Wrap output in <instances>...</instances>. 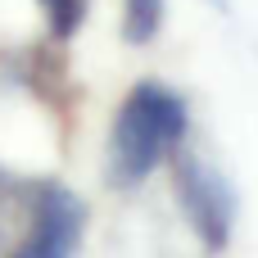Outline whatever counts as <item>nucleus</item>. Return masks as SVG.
Wrapping results in <instances>:
<instances>
[{
  "instance_id": "1",
  "label": "nucleus",
  "mask_w": 258,
  "mask_h": 258,
  "mask_svg": "<svg viewBox=\"0 0 258 258\" xmlns=\"http://www.w3.org/2000/svg\"><path fill=\"white\" fill-rule=\"evenodd\" d=\"M190 132L186 95L168 82H136L118 104L109 132V181L118 190H136L159 163H168Z\"/></svg>"
},
{
  "instance_id": "7",
  "label": "nucleus",
  "mask_w": 258,
  "mask_h": 258,
  "mask_svg": "<svg viewBox=\"0 0 258 258\" xmlns=\"http://www.w3.org/2000/svg\"><path fill=\"white\" fill-rule=\"evenodd\" d=\"M213 5H218V9H222V14H227V9H231V5H227V0H213Z\"/></svg>"
},
{
  "instance_id": "4",
  "label": "nucleus",
  "mask_w": 258,
  "mask_h": 258,
  "mask_svg": "<svg viewBox=\"0 0 258 258\" xmlns=\"http://www.w3.org/2000/svg\"><path fill=\"white\" fill-rule=\"evenodd\" d=\"M41 195H45V177H18L0 163V258L18 249L23 231L41 209Z\"/></svg>"
},
{
  "instance_id": "5",
  "label": "nucleus",
  "mask_w": 258,
  "mask_h": 258,
  "mask_svg": "<svg viewBox=\"0 0 258 258\" xmlns=\"http://www.w3.org/2000/svg\"><path fill=\"white\" fill-rule=\"evenodd\" d=\"M168 0H122V41L127 45H150L163 27Z\"/></svg>"
},
{
  "instance_id": "6",
  "label": "nucleus",
  "mask_w": 258,
  "mask_h": 258,
  "mask_svg": "<svg viewBox=\"0 0 258 258\" xmlns=\"http://www.w3.org/2000/svg\"><path fill=\"white\" fill-rule=\"evenodd\" d=\"M36 5H41V14H45V23L59 41H68L86 23V9H91V0H36Z\"/></svg>"
},
{
  "instance_id": "3",
  "label": "nucleus",
  "mask_w": 258,
  "mask_h": 258,
  "mask_svg": "<svg viewBox=\"0 0 258 258\" xmlns=\"http://www.w3.org/2000/svg\"><path fill=\"white\" fill-rule=\"evenodd\" d=\"M82 231H86V204L68 186L45 181L41 209L9 258H73L82 245Z\"/></svg>"
},
{
  "instance_id": "2",
  "label": "nucleus",
  "mask_w": 258,
  "mask_h": 258,
  "mask_svg": "<svg viewBox=\"0 0 258 258\" xmlns=\"http://www.w3.org/2000/svg\"><path fill=\"white\" fill-rule=\"evenodd\" d=\"M172 190H177V204H181L186 222L195 227L200 245L209 254L227 249V240L236 231V186L209 159L177 150L172 154Z\"/></svg>"
}]
</instances>
